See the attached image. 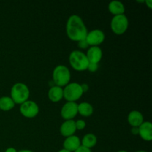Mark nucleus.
Returning <instances> with one entry per match:
<instances>
[{"instance_id": "nucleus-23", "label": "nucleus", "mask_w": 152, "mask_h": 152, "mask_svg": "<svg viewBox=\"0 0 152 152\" xmlns=\"http://www.w3.org/2000/svg\"><path fill=\"white\" fill-rule=\"evenodd\" d=\"M74 152H92V151H91V149H90V148H86V147L81 145L80 148H77V149Z\"/></svg>"}, {"instance_id": "nucleus-29", "label": "nucleus", "mask_w": 152, "mask_h": 152, "mask_svg": "<svg viewBox=\"0 0 152 152\" xmlns=\"http://www.w3.org/2000/svg\"><path fill=\"white\" fill-rule=\"evenodd\" d=\"M57 152H70V151H67V150H65V149H63V148H62V149L59 150V151H57Z\"/></svg>"}, {"instance_id": "nucleus-12", "label": "nucleus", "mask_w": 152, "mask_h": 152, "mask_svg": "<svg viewBox=\"0 0 152 152\" xmlns=\"http://www.w3.org/2000/svg\"><path fill=\"white\" fill-rule=\"evenodd\" d=\"M138 135L143 140L150 142L152 140V124L149 121H144L138 127Z\"/></svg>"}, {"instance_id": "nucleus-16", "label": "nucleus", "mask_w": 152, "mask_h": 152, "mask_svg": "<svg viewBox=\"0 0 152 152\" xmlns=\"http://www.w3.org/2000/svg\"><path fill=\"white\" fill-rule=\"evenodd\" d=\"M48 97L52 102H59L63 99V88L53 86L48 90Z\"/></svg>"}, {"instance_id": "nucleus-10", "label": "nucleus", "mask_w": 152, "mask_h": 152, "mask_svg": "<svg viewBox=\"0 0 152 152\" xmlns=\"http://www.w3.org/2000/svg\"><path fill=\"white\" fill-rule=\"evenodd\" d=\"M86 55L90 63L99 64L102 60L103 53L99 46H91L88 48Z\"/></svg>"}, {"instance_id": "nucleus-27", "label": "nucleus", "mask_w": 152, "mask_h": 152, "mask_svg": "<svg viewBox=\"0 0 152 152\" xmlns=\"http://www.w3.org/2000/svg\"><path fill=\"white\" fill-rule=\"evenodd\" d=\"M145 3L146 4V5L148 6V8H150V9L152 8V1L151 0H146V1H145Z\"/></svg>"}, {"instance_id": "nucleus-28", "label": "nucleus", "mask_w": 152, "mask_h": 152, "mask_svg": "<svg viewBox=\"0 0 152 152\" xmlns=\"http://www.w3.org/2000/svg\"><path fill=\"white\" fill-rule=\"evenodd\" d=\"M18 152H34V151H31V150H29V149H22V150H20V151H18Z\"/></svg>"}, {"instance_id": "nucleus-8", "label": "nucleus", "mask_w": 152, "mask_h": 152, "mask_svg": "<svg viewBox=\"0 0 152 152\" xmlns=\"http://www.w3.org/2000/svg\"><path fill=\"white\" fill-rule=\"evenodd\" d=\"M85 39L89 47H91V46H99V45L102 44L105 39V33L100 29L92 30L88 32Z\"/></svg>"}, {"instance_id": "nucleus-22", "label": "nucleus", "mask_w": 152, "mask_h": 152, "mask_svg": "<svg viewBox=\"0 0 152 152\" xmlns=\"http://www.w3.org/2000/svg\"><path fill=\"white\" fill-rule=\"evenodd\" d=\"M77 45H78V47L80 48V49H88L89 48V45H88V43L86 42V39H83L78 42H77Z\"/></svg>"}, {"instance_id": "nucleus-2", "label": "nucleus", "mask_w": 152, "mask_h": 152, "mask_svg": "<svg viewBox=\"0 0 152 152\" xmlns=\"http://www.w3.org/2000/svg\"><path fill=\"white\" fill-rule=\"evenodd\" d=\"M10 98L15 104L21 105L29 99L30 89L23 83H16L10 89Z\"/></svg>"}, {"instance_id": "nucleus-14", "label": "nucleus", "mask_w": 152, "mask_h": 152, "mask_svg": "<svg viewBox=\"0 0 152 152\" xmlns=\"http://www.w3.org/2000/svg\"><path fill=\"white\" fill-rule=\"evenodd\" d=\"M128 123L132 127H139L144 122V117L142 113L137 110L130 111L128 115Z\"/></svg>"}, {"instance_id": "nucleus-17", "label": "nucleus", "mask_w": 152, "mask_h": 152, "mask_svg": "<svg viewBox=\"0 0 152 152\" xmlns=\"http://www.w3.org/2000/svg\"><path fill=\"white\" fill-rule=\"evenodd\" d=\"M94 113V107L91 103L87 102H83L78 104V114L82 117H88Z\"/></svg>"}, {"instance_id": "nucleus-20", "label": "nucleus", "mask_w": 152, "mask_h": 152, "mask_svg": "<svg viewBox=\"0 0 152 152\" xmlns=\"http://www.w3.org/2000/svg\"><path fill=\"white\" fill-rule=\"evenodd\" d=\"M75 126L77 131L83 130L86 127V122L84 120H77L75 121Z\"/></svg>"}, {"instance_id": "nucleus-11", "label": "nucleus", "mask_w": 152, "mask_h": 152, "mask_svg": "<svg viewBox=\"0 0 152 152\" xmlns=\"http://www.w3.org/2000/svg\"><path fill=\"white\" fill-rule=\"evenodd\" d=\"M77 132L75 126V120H65L59 128V132L61 135L65 138L75 134Z\"/></svg>"}, {"instance_id": "nucleus-26", "label": "nucleus", "mask_w": 152, "mask_h": 152, "mask_svg": "<svg viewBox=\"0 0 152 152\" xmlns=\"http://www.w3.org/2000/svg\"><path fill=\"white\" fill-rule=\"evenodd\" d=\"M132 133L134 135H138V127H132Z\"/></svg>"}, {"instance_id": "nucleus-31", "label": "nucleus", "mask_w": 152, "mask_h": 152, "mask_svg": "<svg viewBox=\"0 0 152 152\" xmlns=\"http://www.w3.org/2000/svg\"><path fill=\"white\" fill-rule=\"evenodd\" d=\"M136 152H147V151H143V150H140V151H136Z\"/></svg>"}, {"instance_id": "nucleus-25", "label": "nucleus", "mask_w": 152, "mask_h": 152, "mask_svg": "<svg viewBox=\"0 0 152 152\" xmlns=\"http://www.w3.org/2000/svg\"><path fill=\"white\" fill-rule=\"evenodd\" d=\"M4 152H18V151L16 148H13V147H9V148H7V149L5 150Z\"/></svg>"}, {"instance_id": "nucleus-15", "label": "nucleus", "mask_w": 152, "mask_h": 152, "mask_svg": "<svg viewBox=\"0 0 152 152\" xmlns=\"http://www.w3.org/2000/svg\"><path fill=\"white\" fill-rule=\"evenodd\" d=\"M108 10L113 16H118V15L125 14L126 7L122 1L114 0L108 3Z\"/></svg>"}, {"instance_id": "nucleus-24", "label": "nucleus", "mask_w": 152, "mask_h": 152, "mask_svg": "<svg viewBox=\"0 0 152 152\" xmlns=\"http://www.w3.org/2000/svg\"><path fill=\"white\" fill-rule=\"evenodd\" d=\"M81 87L82 89H83V93L87 92L89 89V86L88 84H86V83H83V84H81Z\"/></svg>"}, {"instance_id": "nucleus-4", "label": "nucleus", "mask_w": 152, "mask_h": 152, "mask_svg": "<svg viewBox=\"0 0 152 152\" xmlns=\"http://www.w3.org/2000/svg\"><path fill=\"white\" fill-rule=\"evenodd\" d=\"M68 61L71 68L77 71H86L89 64L86 53L80 50H74L71 52Z\"/></svg>"}, {"instance_id": "nucleus-19", "label": "nucleus", "mask_w": 152, "mask_h": 152, "mask_svg": "<svg viewBox=\"0 0 152 152\" xmlns=\"http://www.w3.org/2000/svg\"><path fill=\"white\" fill-rule=\"evenodd\" d=\"M16 104L10 96H4L0 97V110L3 111H9L13 109Z\"/></svg>"}, {"instance_id": "nucleus-13", "label": "nucleus", "mask_w": 152, "mask_h": 152, "mask_svg": "<svg viewBox=\"0 0 152 152\" xmlns=\"http://www.w3.org/2000/svg\"><path fill=\"white\" fill-rule=\"evenodd\" d=\"M62 145H63V149L70 152H74L77 148L81 146V140L75 134L72 135L65 138Z\"/></svg>"}, {"instance_id": "nucleus-7", "label": "nucleus", "mask_w": 152, "mask_h": 152, "mask_svg": "<svg viewBox=\"0 0 152 152\" xmlns=\"http://www.w3.org/2000/svg\"><path fill=\"white\" fill-rule=\"evenodd\" d=\"M19 111L20 114L25 118L32 119L39 114V107L36 102L28 99L26 102L21 104L19 107Z\"/></svg>"}, {"instance_id": "nucleus-6", "label": "nucleus", "mask_w": 152, "mask_h": 152, "mask_svg": "<svg viewBox=\"0 0 152 152\" xmlns=\"http://www.w3.org/2000/svg\"><path fill=\"white\" fill-rule=\"evenodd\" d=\"M129 19L125 14L114 16L111 20V29L116 35H123L129 28Z\"/></svg>"}, {"instance_id": "nucleus-5", "label": "nucleus", "mask_w": 152, "mask_h": 152, "mask_svg": "<svg viewBox=\"0 0 152 152\" xmlns=\"http://www.w3.org/2000/svg\"><path fill=\"white\" fill-rule=\"evenodd\" d=\"M81 84L78 83H70L63 88V98L67 102H76L83 95Z\"/></svg>"}, {"instance_id": "nucleus-3", "label": "nucleus", "mask_w": 152, "mask_h": 152, "mask_svg": "<svg viewBox=\"0 0 152 152\" xmlns=\"http://www.w3.org/2000/svg\"><path fill=\"white\" fill-rule=\"evenodd\" d=\"M71 71L69 68L63 65H59L54 68L52 74V79L54 86L64 88L71 81Z\"/></svg>"}, {"instance_id": "nucleus-30", "label": "nucleus", "mask_w": 152, "mask_h": 152, "mask_svg": "<svg viewBox=\"0 0 152 152\" xmlns=\"http://www.w3.org/2000/svg\"><path fill=\"white\" fill-rule=\"evenodd\" d=\"M117 152H128L127 151H125V150H120V151H117Z\"/></svg>"}, {"instance_id": "nucleus-21", "label": "nucleus", "mask_w": 152, "mask_h": 152, "mask_svg": "<svg viewBox=\"0 0 152 152\" xmlns=\"http://www.w3.org/2000/svg\"><path fill=\"white\" fill-rule=\"evenodd\" d=\"M98 68H99V64L90 63V62H89L87 70H88V71H90V72L94 73V72H96V71H97Z\"/></svg>"}, {"instance_id": "nucleus-18", "label": "nucleus", "mask_w": 152, "mask_h": 152, "mask_svg": "<svg viewBox=\"0 0 152 152\" xmlns=\"http://www.w3.org/2000/svg\"><path fill=\"white\" fill-rule=\"evenodd\" d=\"M96 143H97V137L96 135L92 133L86 134L81 140V145L90 149L94 148Z\"/></svg>"}, {"instance_id": "nucleus-9", "label": "nucleus", "mask_w": 152, "mask_h": 152, "mask_svg": "<svg viewBox=\"0 0 152 152\" xmlns=\"http://www.w3.org/2000/svg\"><path fill=\"white\" fill-rule=\"evenodd\" d=\"M78 114V104L76 102H67L62 105L60 115L64 120H72Z\"/></svg>"}, {"instance_id": "nucleus-1", "label": "nucleus", "mask_w": 152, "mask_h": 152, "mask_svg": "<svg viewBox=\"0 0 152 152\" xmlns=\"http://www.w3.org/2000/svg\"><path fill=\"white\" fill-rule=\"evenodd\" d=\"M67 37L74 42H80L86 39L88 34V28L81 16L71 15L68 17L65 26Z\"/></svg>"}]
</instances>
